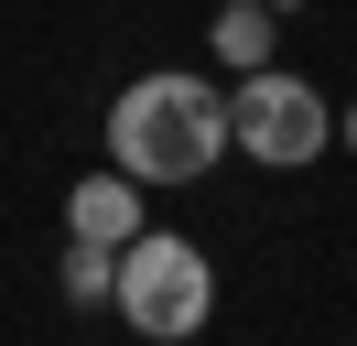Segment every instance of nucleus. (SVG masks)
<instances>
[{"label":"nucleus","instance_id":"obj_1","mask_svg":"<svg viewBox=\"0 0 357 346\" xmlns=\"http://www.w3.org/2000/svg\"><path fill=\"white\" fill-rule=\"evenodd\" d=\"M227 151H238L227 141V98L206 76H184V65H152V76H130L109 98V163L130 184H206Z\"/></svg>","mask_w":357,"mask_h":346},{"label":"nucleus","instance_id":"obj_2","mask_svg":"<svg viewBox=\"0 0 357 346\" xmlns=\"http://www.w3.org/2000/svg\"><path fill=\"white\" fill-rule=\"evenodd\" d=\"M206 314H217L206 249L174 238V227H141L130 249H119V324L152 336V346H184V336H206Z\"/></svg>","mask_w":357,"mask_h":346},{"label":"nucleus","instance_id":"obj_3","mask_svg":"<svg viewBox=\"0 0 357 346\" xmlns=\"http://www.w3.org/2000/svg\"><path fill=\"white\" fill-rule=\"evenodd\" d=\"M227 141H238L249 163H271V173H303L314 151L335 141V108H325V86H314V76L260 65V76L227 86Z\"/></svg>","mask_w":357,"mask_h":346},{"label":"nucleus","instance_id":"obj_4","mask_svg":"<svg viewBox=\"0 0 357 346\" xmlns=\"http://www.w3.org/2000/svg\"><path fill=\"white\" fill-rule=\"evenodd\" d=\"M141 195L152 184H130V173H87V184H66V238H87V249H130L152 216H141Z\"/></svg>","mask_w":357,"mask_h":346},{"label":"nucleus","instance_id":"obj_5","mask_svg":"<svg viewBox=\"0 0 357 346\" xmlns=\"http://www.w3.org/2000/svg\"><path fill=\"white\" fill-rule=\"evenodd\" d=\"M271 43H282V11H271V0H227V11H217V65L260 76V65H271Z\"/></svg>","mask_w":357,"mask_h":346},{"label":"nucleus","instance_id":"obj_6","mask_svg":"<svg viewBox=\"0 0 357 346\" xmlns=\"http://www.w3.org/2000/svg\"><path fill=\"white\" fill-rule=\"evenodd\" d=\"M66 303H76V314L119 303V249H87V238H66Z\"/></svg>","mask_w":357,"mask_h":346},{"label":"nucleus","instance_id":"obj_7","mask_svg":"<svg viewBox=\"0 0 357 346\" xmlns=\"http://www.w3.org/2000/svg\"><path fill=\"white\" fill-rule=\"evenodd\" d=\"M335 141H347V151H357V108H347V119H335Z\"/></svg>","mask_w":357,"mask_h":346},{"label":"nucleus","instance_id":"obj_8","mask_svg":"<svg viewBox=\"0 0 357 346\" xmlns=\"http://www.w3.org/2000/svg\"><path fill=\"white\" fill-rule=\"evenodd\" d=\"M271 11H314V0H271Z\"/></svg>","mask_w":357,"mask_h":346}]
</instances>
